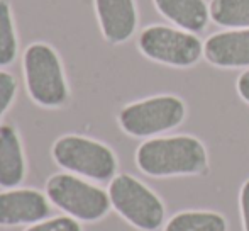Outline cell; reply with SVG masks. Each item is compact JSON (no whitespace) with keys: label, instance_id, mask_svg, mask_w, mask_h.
I'll use <instances>...</instances> for the list:
<instances>
[{"label":"cell","instance_id":"6da1fadb","mask_svg":"<svg viewBox=\"0 0 249 231\" xmlns=\"http://www.w3.org/2000/svg\"><path fill=\"white\" fill-rule=\"evenodd\" d=\"M136 165L142 173L158 178L198 175L209 169V156L203 143L194 136H156L139 145Z\"/></svg>","mask_w":249,"mask_h":231},{"label":"cell","instance_id":"7a4b0ae2","mask_svg":"<svg viewBox=\"0 0 249 231\" xmlns=\"http://www.w3.org/2000/svg\"><path fill=\"white\" fill-rule=\"evenodd\" d=\"M22 75L27 96L36 106L59 109L70 100V87L58 51L44 41L27 44L22 53Z\"/></svg>","mask_w":249,"mask_h":231},{"label":"cell","instance_id":"3957f363","mask_svg":"<svg viewBox=\"0 0 249 231\" xmlns=\"http://www.w3.org/2000/svg\"><path fill=\"white\" fill-rule=\"evenodd\" d=\"M51 156L65 172L87 180L108 182L117 175V156L114 150L89 136H59L51 146Z\"/></svg>","mask_w":249,"mask_h":231},{"label":"cell","instance_id":"277c9868","mask_svg":"<svg viewBox=\"0 0 249 231\" xmlns=\"http://www.w3.org/2000/svg\"><path fill=\"white\" fill-rule=\"evenodd\" d=\"M46 195L53 206L71 218L95 223L110 211L108 192L78 175L59 172L46 180Z\"/></svg>","mask_w":249,"mask_h":231},{"label":"cell","instance_id":"5b68a950","mask_svg":"<svg viewBox=\"0 0 249 231\" xmlns=\"http://www.w3.org/2000/svg\"><path fill=\"white\" fill-rule=\"evenodd\" d=\"M187 116V106L177 96H154L136 100L121 109L117 122L132 138H156L178 128Z\"/></svg>","mask_w":249,"mask_h":231},{"label":"cell","instance_id":"8992f818","mask_svg":"<svg viewBox=\"0 0 249 231\" xmlns=\"http://www.w3.org/2000/svg\"><path fill=\"white\" fill-rule=\"evenodd\" d=\"M110 204L127 223L141 231H156L166 216L164 204L139 178L117 173L108 184Z\"/></svg>","mask_w":249,"mask_h":231},{"label":"cell","instance_id":"52a82bcc","mask_svg":"<svg viewBox=\"0 0 249 231\" xmlns=\"http://www.w3.org/2000/svg\"><path fill=\"white\" fill-rule=\"evenodd\" d=\"M138 50L151 61L175 68H188L203 57V43L194 33L164 24H153L141 31Z\"/></svg>","mask_w":249,"mask_h":231},{"label":"cell","instance_id":"ba28073f","mask_svg":"<svg viewBox=\"0 0 249 231\" xmlns=\"http://www.w3.org/2000/svg\"><path fill=\"white\" fill-rule=\"evenodd\" d=\"M46 192L36 189H3L0 192V226L36 225L50 216Z\"/></svg>","mask_w":249,"mask_h":231},{"label":"cell","instance_id":"9c48e42d","mask_svg":"<svg viewBox=\"0 0 249 231\" xmlns=\"http://www.w3.org/2000/svg\"><path fill=\"white\" fill-rule=\"evenodd\" d=\"M93 10L108 44H122L134 36L139 24L136 0H93Z\"/></svg>","mask_w":249,"mask_h":231},{"label":"cell","instance_id":"30bf717a","mask_svg":"<svg viewBox=\"0 0 249 231\" xmlns=\"http://www.w3.org/2000/svg\"><path fill=\"white\" fill-rule=\"evenodd\" d=\"M203 58L217 68H249V29H227L209 36Z\"/></svg>","mask_w":249,"mask_h":231},{"label":"cell","instance_id":"8fae6325","mask_svg":"<svg viewBox=\"0 0 249 231\" xmlns=\"http://www.w3.org/2000/svg\"><path fill=\"white\" fill-rule=\"evenodd\" d=\"M26 153L17 128L14 124H0V187L14 189L26 177Z\"/></svg>","mask_w":249,"mask_h":231},{"label":"cell","instance_id":"7c38bea8","mask_svg":"<svg viewBox=\"0 0 249 231\" xmlns=\"http://www.w3.org/2000/svg\"><path fill=\"white\" fill-rule=\"evenodd\" d=\"M153 3L164 19L188 33H202L210 20L205 0H153Z\"/></svg>","mask_w":249,"mask_h":231},{"label":"cell","instance_id":"4fadbf2b","mask_svg":"<svg viewBox=\"0 0 249 231\" xmlns=\"http://www.w3.org/2000/svg\"><path fill=\"white\" fill-rule=\"evenodd\" d=\"M164 231H227V221L213 211H183L166 223Z\"/></svg>","mask_w":249,"mask_h":231},{"label":"cell","instance_id":"5bb4252c","mask_svg":"<svg viewBox=\"0 0 249 231\" xmlns=\"http://www.w3.org/2000/svg\"><path fill=\"white\" fill-rule=\"evenodd\" d=\"M210 19L229 29H249V0H210Z\"/></svg>","mask_w":249,"mask_h":231},{"label":"cell","instance_id":"9a60e30c","mask_svg":"<svg viewBox=\"0 0 249 231\" xmlns=\"http://www.w3.org/2000/svg\"><path fill=\"white\" fill-rule=\"evenodd\" d=\"M19 57V34H17L14 10L9 0H0V68H7Z\"/></svg>","mask_w":249,"mask_h":231},{"label":"cell","instance_id":"2e32d148","mask_svg":"<svg viewBox=\"0 0 249 231\" xmlns=\"http://www.w3.org/2000/svg\"><path fill=\"white\" fill-rule=\"evenodd\" d=\"M17 90H19V83L16 77L7 70L0 68V119L12 107L17 97Z\"/></svg>","mask_w":249,"mask_h":231},{"label":"cell","instance_id":"e0dca14e","mask_svg":"<svg viewBox=\"0 0 249 231\" xmlns=\"http://www.w3.org/2000/svg\"><path fill=\"white\" fill-rule=\"evenodd\" d=\"M24 231H83L80 221L71 216H56V218H46L43 221L31 225Z\"/></svg>","mask_w":249,"mask_h":231},{"label":"cell","instance_id":"ac0fdd59","mask_svg":"<svg viewBox=\"0 0 249 231\" xmlns=\"http://www.w3.org/2000/svg\"><path fill=\"white\" fill-rule=\"evenodd\" d=\"M239 206H241V218H243L244 231H249V178L243 184V187H241Z\"/></svg>","mask_w":249,"mask_h":231},{"label":"cell","instance_id":"d6986e66","mask_svg":"<svg viewBox=\"0 0 249 231\" xmlns=\"http://www.w3.org/2000/svg\"><path fill=\"white\" fill-rule=\"evenodd\" d=\"M236 87H237V94L241 96V99L249 104V70L241 73L239 78H237Z\"/></svg>","mask_w":249,"mask_h":231}]
</instances>
